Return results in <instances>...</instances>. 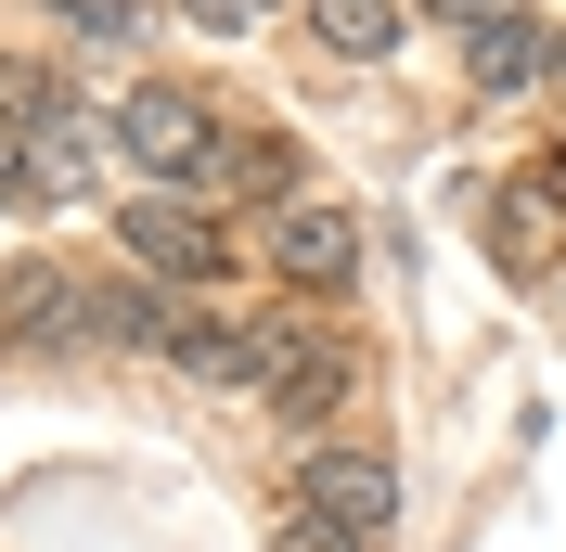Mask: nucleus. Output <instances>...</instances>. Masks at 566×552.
<instances>
[{
  "label": "nucleus",
  "mask_w": 566,
  "mask_h": 552,
  "mask_svg": "<svg viewBox=\"0 0 566 552\" xmlns=\"http://www.w3.org/2000/svg\"><path fill=\"white\" fill-rule=\"evenodd\" d=\"M168 360H180L193 385H258L271 347H258V321H168Z\"/></svg>",
  "instance_id": "423d86ee"
},
{
  "label": "nucleus",
  "mask_w": 566,
  "mask_h": 552,
  "mask_svg": "<svg viewBox=\"0 0 566 552\" xmlns=\"http://www.w3.org/2000/svg\"><path fill=\"white\" fill-rule=\"evenodd\" d=\"M296 514H322V527H335V540H387V527H399V476H387V463H374V449H310V476H296Z\"/></svg>",
  "instance_id": "20e7f679"
},
{
  "label": "nucleus",
  "mask_w": 566,
  "mask_h": 552,
  "mask_svg": "<svg viewBox=\"0 0 566 552\" xmlns=\"http://www.w3.org/2000/svg\"><path fill=\"white\" fill-rule=\"evenodd\" d=\"M271 257H283V283H310V296H322V283L360 270V219H348V206H283V219H271Z\"/></svg>",
  "instance_id": "39448f33"
},
{
  "label": "nucleus",
  "mask_w": 566,
  "mask_h": 552,
  "mask_svg": "<svg viewBox=\"0 0 566 552\" xmlns=\"http://www.w3.org/2000/svg\"><path fill=\"white\" fill-rule=\"evenodd\" d=\"M541 91H566V26H554V39H541Z\"/></svg>",
  "instance_id": "4468645a"
},
{
  "label": "nucleus",
  "mask_w": 566,
  "mask_h": 552,
  "mask_svg": "<svg viewBox=\"0 0 566 552\" xmlns=\"http://www.w3.org/2000/svg\"><path fill=\"white\" fill-rule=\"evenodd\" d=\"M258 347H271V360H258V385H271V412H283V424H322L335 399H348V335H322L310 309L258 321Z\"/></svg>",
  "instance_id": "f03ea898"
},
{
  "label": "nucleus",
  "mask_w": 566,
  "mask_h": 552,
  "mask_svg": "<svg viewBox=\"0 0 566 552\" xmlns=\"http://www.w3.org/2000/svg\"><path fill=\"white\" fill-rule=\"evenodd\" d=\"M116 244H129V270H155V283H219L232 270L219 219H193L180 193H129V206H116Z\"/></svg>",
  "instance_id": "7ed1b4c3"
},
{
  "label": "nucleus",
  "mask_w": 566,
  "mask_h": 552,
  "mask_svg": "<svg viewBox=\"0 0 566 552\" xmlns=\"http://www.w3.org/2000/svg\"><path fill=\"white\" fill-rule=\"evenodd\" d=\"M77 180H91V141H77L65 116H52V129L27 141V193H77Z\"/></svg>",
  "instance_id": "9d476101"
},
{
  "label": "nucleus",
  "mask_w": 566,
  "mask_h": 552,
  "mask_svg": "<svg viewBox=\"0 0 566 552\" xmlns=\"http://www.w3.org/2000/svg\"><path fill=\"white\" fill-rule=\"evenodd\" d=\"M554 296H566V257H554Z\"/></svg>",
  "instance_id": "2eb2a0df"
},
{
  "label": "nucleus",
  "mask_w": 566,
  "mask_h": 552,
  "mask_svg": "<svg viewBox=\"0 0 566 552\" xmlns=\"http://www.w3.org/2000/svg\"><path fill=\"white\" fill-rule=\"evenodd\" d=\"M104 129H116V155H129L142 180H207L219 168V116L193 104V91H168V77H142Z\"/></svg>",
  "instance_id": "f257e3e1"
},
{
  "label": "nucleus",
  "mask_w": 566,
  "mask_h": 552,
  "mask_svg": "<svg viewBox=\"0 0 566 552\" xmlns=\"http://www.w3.org/2000/svg\"><path fill=\"white\" fill-rule=\"evenodd\" d=\"M283 552H348V540H335L322 514H296V527H283Z\"/></svg>",
  "instance_id": "ddd939ff"
},
{
  "label": "nucleus",
  "mask_w": 566,
  "mask_h": 552,
  "mask_svg": "<svg viewBox=\"0 0 566 552\" xmlns=\"http://www.w3.org/2000/svg\"><path fill=\"white\" fill-rule=\"evenodd\" d=\"M541 39H554L541 13H502V26H476V77H490V91H528V77H541Z\"/></svg>",
  "instance_id": "1a4fd4ad"
},
{
  "label": "nucleus",
  "mask_w": 566,
  "mask_h": 552,
  "mask_svg": "<svg viewBox=\"0 0 566 552\" xmlns=\"http://www.w3.org/2000/svg\"><path fill=\"white\" fill-rule=\"evenodd\" d=\"M322 52H348V65H374V52H399V0H310Z\"/></svg>",
  "instance_id": "0eeeda50"
},
{
  "label": "nucleus",
  "mask_w": 566,
  "mask_h": 552,
  "mask_svg": "<svg viewBox=\"0 0 566 552\" xmlns=\"http://www.w3.org/2000/svg\"><path fill=\"white\" fill-rule=\"evenodd\" d=\"M27 321H77V283L52 257H13L0 270V335H27Z\"/></svg>",
  "instance_id": "6e6552de"
},
{
  "label": "nucleus",
  "mask_w": 566,
  "mask_h": 552,
  "mask_svg": "<svg viewBox=\"0 0 566 552\" xmlns=\"http://www.w3.org/2000/svg\"><path fill=\"white\" fill-rule=\"evenodd\" d=\"M180 13H193L207 39H245V26H271V0H180Z\"/></svg>",
  "instance_id": "9b49d317"
},
{
  "label": "nucleus",
  "mask_w": 566,
  "mask_h": 552,
  "mask_svg": "<svg viewBox=\"0 0 566 552\" xmlns=\"http://www.w3.org/2000/svg\"><path fill=\"white\" fill-rule=\"evenodd\" d=\"M412 13H438V26L476 39V26H502V13H528V0H412Z\"/></svg>",
  "instance_id": "f8f14e48"
}]
</instances>
